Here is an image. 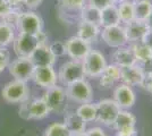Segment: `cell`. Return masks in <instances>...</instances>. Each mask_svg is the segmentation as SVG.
Returning <instances> with one entry per match:
<instances>
[{
  "instance_id": "f546056e",
  "label": "cell",
  "mask_w": 152,
  "mask_h": 136,
  "mask_svg": "<svg viewBox=\"0 0 152 136\" xmlns=\"http://www.w3.org/2000/svg\"><path fill=\"white\" fill-rule=\"evenodd\" d=\"M76 113L82 118L85 123L93 121L96 118V108L95 104L88 102V103H82L76 110Z\"/></svg>"
},
{
  "instance_id": "4316f807",
  "label": "cell",
  "mask_w": 152,
  "mask_h": 136,
  "mask_svg": "<svg viewBox=\"0 0 152 136\" xmlns=\"http://www.w3.org/2000/svg\"><path fill=\"white\" fill-rule=\"evenodd\" d=\"M135 124H136V118L133 113L127 111L126 109H121L113 126L115 129L118 130L124 127H128V126H135Z\"/></svg>"
},
{
  "instance_id": "9c48e42d",
  "label": "cell",
  "mask_w": 152,
  "mask_h": 136,
  "mask_svg": "<svg viewBox=\"0 0 152 136\" xmlns=\"http://www.w3.org/2000/svg\"><path fill=\"white\" fill-rule=\"evenodd\" d=\"M102 41L110 48H121L128 43V40L126 36V32L124 26L121 24L115 26H109V27H103L100 32Z\"/></svg>"
},
{
  "instance_id": "d4e9b609",
  "label": "cell",
  "mask_w": 152,
  "mask_h": 136,
  "mask_svg": "<svg viewBox=\"0 0 152 136\" xmlns=\"http://www.w3.org/2000/svg\"><path fill=\"white\" fill-rule=\"evenodd\" d=\"M117 9H118V14H119L121 23L127 24L135 20L133 0H125V1L117 2Z\"/></svg>"
},
{
  "instance_id": "8fae6325",
  "label": "cell",
  "mask_w": 152,
  "mask_h": 136,
  "mask_svg": "<svg viewBox=\"0 0 152 136\" xmlns=\"http://www.w3.org/2000/svg\"><path fill=\"white\" fill-rule=\"evenodd\" d=\"M32 81L35 84L43 87V89H49L55 85H57L58 75L53 69V66H41V67H35L33 71Z\"/></svg>"
},
{
  "instance_id": "4dcf8cb0",
  "label": "cell",
  "mask_w": 152,
  "mask_h": 136,
  "mask_svg": "<svg viewBox=\"0 0 152 136\" xmlns=\"http://www.w3.org/2000/svg\"><path fill=\"white\" fill-rule=\"evenodd\" d=\"M72 133L64 123H53L45 132V136H70Z\"/></svg>"
},
{
  "instance_id": "d6986e66",
  "label": "cell",
  "mask_w": 152,
  "mask_h": 136,
  "mask_svg": "<svg viewBox=\"0 0 152 136\" xmlns=\"http://www.w3.org/2000/svg\"><path fill=\"white\" fill-rule=\"evenodd\" d=\"M113 61L118 67H128V66L136 65L137 61L134 56L131 47H121L113 53Z\"/></svg>"
},
{
  "instance_id": "83f0119b",
  "label": "cell",
  "mask_w": 152,
  "mask_h": 136,
  "mask_svg": "<svg viewBox=\"0 0 152 136\" xmlns=\"http://www.w3.org/2000/svg\"><path fill=\"white\" fill-rule=\"evenodd\" d=\"M15 31L16 28L7 24L6 22H0V48H6L7 45L13 43L15 40Z\"/></svg>"
},
{
  "instance_id": "d590c367",
  "label": "cell",
  "mask_w": 152,
  "mask_h": 136,
  "mask_svg": "<svg viewBox=\"0 0 152 136\" xmlns=\"http://www.w3.org/2000/svg\"><path fill=\"white\" fill-rule=\"evenodd\" d=\"M136 133L135 126H128L117 130V136H136Z\"/></svg>"
},
{
  "instance_id": "7c38bea8",
  "label": "cell",
  "mask_w": 152,
  "mask_h": 136,
  "mask_svg": "<svg viewBox=\"0 0 152 136\" xmlns=\"http://www.w3.org/2000/svg\"><path fill=\"white\" fill-rule=\"evenodd\" d=\"M65 45H66V55H68L73 60L82 61L86 57V55L92 50L91 43L78 38L77 35L69 38L65 42Z\"/></svg>"
},
{
  "instance_id": "b9f144b4",
  "label": "cell",
  "mask_w": 152,
  "mask_h": 136,
  "mask_svg": "<svg viewBox=\"0 0 152 136\" xmlns=\"http://www.w3.org/2000/svg\"><path fill=\"white\" fill-rule=\"evenodd\" d=\"M142 42L152 48V31H148V33L144 35V38L142 39Z\"/></svg>"
},
{
  "instance_id": "8d00e7d4",
  "label": "cell",
  "mask_w": 152,
  "mask_h": 136,
  "mask_svg": "<svg viewBox=\"0 0 152 136\" xmlns=\"http://www.w3.org/2000/svg\"><path fill=\"white\" fill-rule=\"evenodd\" d=\"M12 12L7 0H0V20H2L8 14Z\"/></svg>"
},
{
  "instance_id": "60d3db41",
  "label": "cell",
  "mask_w": 152,
  "mask_h": 136,
  "mask_svg": "<svg viewBox=\"0 0 152 136\" xmlns=\"http://www.w3.org/2000/svg\"><path fill=\"white\" fill-rule=\"evenodd\" d=\"M26 5L28 7L30 10H33L35 8H38L39 6H41V4L43 2V0H25Z\"/></svg>"
},
{
  "instance_id": "30bf717a",
  "label": "cell",
  "mask_w": 152,
  "mask_h": 136,
  "mask_svg": "<svg viewBox=\"0 0 152 136\" xmlns=\"http://www.w3.org/2000/svg\"><path fill=\"white\" fill-rule=\"evenodd\" d=\"M39 45L40 43L35 34L19 33L17 36H15V40L13 42L14 51L17 55V57H30L32 52Z\"/></svg>"
},
{
  "instance_id": "5b68a950",
  "label": "cell",
  "mask_w": 152,
  "mask_h": 136,
  "mask_svg": "<svg viewBox=\"0 0 152 136\" xmlns=\"http://www.w3.org/2000/svg\"><path fill=\"white\" fill-rule=\"evenodd\" d=\"M66 94L70 100L81 104L91 102L93 99V90L85 78L67 85Z\"/></svg>"
},
{
  "instance_id": "f1b7e54d",
  "label": "cell",
  "mask_w": 152,
  "mask_h": 136,
  "mask_svg": "<svg viewBox=\"0 0 152 136\" xmlns=\"http://www.w3.org/2000/svg\"><path fill=\"white\" fill-rule=\"evenodd\" d=\"M100 20H101V10L100 9L91 6L89 4H86L83 7L82 12H81V20L89 22V23L100 26Z\"/></svg>"
},
{
  "instance_id": "3957f363",
  "label": "cell",
  "mask_w": 152,
  "mask_h": 136,
  "mask_svg": "<svg viewBox=\"0 0 152 136\" xmlns=\"http://www.w3.org/2000/svg\"><path fill=\"white\" fill-rule=\"evenodd\" d=\"M85 77L86 76H85L83 63L80 60H73V59L70 61L65 63L60 67V71L58 74V79L66 86L76 81L84 79Z\"/></svg>"
},
{
  "instance_id": "9a60e30c",
  "label": "cell",
  "mask_w": 152,
  "mask_h": 136,
  "mask_svg": "<svg viewBox=\"0 0 152 136\" xmlns=\"http://www.w3.org/2000/svg\"><path fill=\"white\" fill-rule=\"evenodd\" d=\"M144 78V73L142 71L139 64L128 67H121V81L123 84L128 86L141 85Z\"/></svg>"
},
{
  "instance_id": "ee69618b",
  "label": "cell",
  "mask_w": 152,
  "mask_h": 136,
  "mask_svg": "<svg viewBox=\"0 0 152 136\" xmlns=\"http://www.w3.org/2000/svg\"><path fill=\"white\" fill-rule=\"evenodd\" d=\"M70 136H86V132H80V133H72Z\"/></svg>"
},
{
  "instance_id": "ac0fdd59",
  "label": "cell",
  "mask_w": 152,
  "mask_h": 136,
  "mask_svg": "<svg viewBox=\"0 0 152 136\" xmlns=\"http://www.w3.org/2000/svg\"><path fill=\"white\" fill-rule=\"evenodd\" d=\"M101 32V27L89 22H84V20H80L78 22V26H77V36L81 38L82 40L89 42V43H93L95 42Z\"/></svg>"
},
{
  "instance_id": "4fadbf2b",
  "label": "cell",
  "mask_w": 152,
  "mask_h": 136,
  "mask_svg": "<svg viewBox=\"0 0 152 136\" xmlns=\"http://www.w3.org/2000/svg\"><path fill=\"white\" fill-rule=\"evenodd\" d=\"M66 97H67L66 91L61 86L55 85L52 87L47 89L42 99L45 101L50 112H60L66 101Z\"/></svg>"
},
{
  "instance_id": "74e56055",
  "label": "cell",
  "mask_w": 152,
  "mask_h": 136,
  "mask_svg": "<svg viewBox=\"0 0 152 136\" xmlns=\"http://www.w3.org/2000/svg\"><path fill=\"white\" fill-rule=\"evenodd\" d=\"M141 86L152 94V74H144V78Z\"/></svg>"
},
{
  "instance_id": "ab89813d",
  "label": "cell",
  "mask_w": 152,
  "mask_h": 136,
  "mask_svg": "<svg viewBox=\"0 0 152 136\" xmlns=\"http://www.w3.org/2000/svg\"><path fill=\"white\" fill-rule=\"evenodd\" d=\"M86 132V136H106L103 130L100 127H93V128H90L89 130H85Z\"/></svg>"
},
{
  "instance_id": "2e32d148",
  "label": "cell",
  "mask_w": 152,
  "mask_h": 136,
  "mask_svg": "<svg viewBox=\"0 0 152 136\" xmlns=\"http://www.w3.org/2000/svg\"><path fill=\"white\" fill-rule=\"evenodd\" d=\"M30 59L35 67L41 66H53L56 63V57L51 53L49 45H39L31 53Z\"/></svg>"
},
{
  "instance_id": "ffe728a7",
  "label": "cell",
  "mask_w": 152,
  "mask_h": 136,
  "mask_svg": "<svg viewBox=\"0 0 152 136\" xmlns=\"http://www.w3.org/2000/svg\"><path fill=\"white\" fill-rule=\"evenodd\" d=\"M121 79V67L115 64L107 65L99 76V84L103 89H109Z\"/></svg>"
},
{
  "instance_id": "7a4b0ae2",
  "label": "cell",
  "mask_w": 152,
  "mask_h": 136,
  "mask_svg": "<svg viewBox=\"0 0 152 136\" xmlns=\"http://www.w3.org/2000/svg\"><path fill=\"white\" fill-rule=\"evenodd\" d=\"M1 95L7 103H22L30 97V89L26 82L14 79L4 86Z\"/></svg>"
},
{
  "instance_id": "f6af8a7d",
  "label": "cell",
  "mask_w": 152,
  "mask_h": 136,
  "mask_svg": "<svg viewBox=\"0 0 152 136\" xmlns=\"http://www.w3.org/2000/svg\"><path fill=\"white\" fill-rule=\"evenodd\" d=\"M119 1H125V0H117V2H119ZM134 1V0H133Z\"/></svg>"
},
{
  "instance_id": "d6a6232c",
  "label": "cell",
  "mask_w": 152,
  "mask_h": 136,
  "mask_svg": "<svg viewBox=\"0 0 152 136\" xmlns=\"http://www.w3.org/2000/svg\"><path fill=\"white\" fill-rule=\"evenodd\" d=\"M49 49H50L51 53H52L56 58L64 57V56L66 55V45H65V42L55 41V42H52V43L49 45Z\"/></svg>"
},
{
  "instance_id": "e0dca14e",
  "label": "cell",
  "mask_w": 152,
  "mask_h": 136,
  "mask_svg": "<svg viewBox=\"0 0 152 136\" xmlns=\"http://www.w3.org/2000/svg\"><path fill=\"white\" fill-rule=\"evenodd\" d=\"M124 28H125V32H126L128 43H134V42L142 41L144 35L149 31L148 27H146L145 22L137 20H134L132 22L125 24Z\"/></svg>"
},
{
  "instance_id": "5bb4252c",
  "label": "cell",
  "mask_w": 152,
  "mask_h": 136,
  "mask_svg": "<svg viewBox=\"0 0 152 136\" xmlns=\"http://www.w3.org/2000/svg\"><path fill=\"white\" fill-rule=\"evenodd\" d=\"M114 100L119 105L121 109H129L135 103V93L131 86L126 84H121L116 87L114 92Z\"/></svg>"
},
{
  "instance_id": "52a82bcc",
  "label": "cell",
  "mask_w": 152,
  "mask_h": 136,
  "mask_svg": "<svg viewBox=\"0 0 152 136\" xmlns=\"http://www.w3.org/2000/svg\"><path fill=\"white\" fill-rule=\"evenodd\" d=\"M8 69H9V74L15 79L27 82L32 79L35 66L33 65L30 57H17V59L9 63Z\"/></svg>"
},
{
  "instance_id": "1f68e13d",
  "label": "cell",
  "mask_w": 152,
  "mask_h": 136,
  "mask_svg": "<svg viewBox=\"0 0 152 136\" xmlns=\"http://www.w3.org/2000/svg\"><path fill=\"white\" fill-rule=\"evenodd\" d=\"M7 2L10 7L12 12H15V13L19 14V15L25 13L27 10H30L27 5H26L25 0H7Z\"/></svg>"
},
{
  "instance_id": "836d02e7",
  "label": "cell",
  "mask_w": 152,
  "mask_h": 136,
  "mask_svg": "<svg viewBox=\"0 0 152 136\" xmlns=\"http://www.w3.org/2000/svg\"><path fill=\"white\" fill-rule=\"evenodd\" d=\"M10 63V52L7 48H0V74L6 69Z\"/></svg>"
},
{
  "instance_id": "484cf974",
  "label": "cell",
  "mask_w": 152,
  "mask_h": 136,
  "mask_svg": "<svg viewBox=\"0 0 152 136\" xmlns=\"http://www.w3.org/2000/svg\"><path fill=\"white\" fill-rule=\"evenodd\" d=\"M152 13L151 0H134V16L135 20L145 22Z\"/></svg>"
},
{
  "instance_id": "cb8c5ba5",
  "label": "cell",
  "mask_w": 152,
  "mask_h": 136,
  "mask_svg": "<svg viewBox=\"0 0 152 136\" xmlns=\"http://www.w3.org/2000/svg\"><path fill=\"white\" fill-rule=\"evenodd\" d=\"M64 124L69 129L70 133H80V132H85L86 129V123L76 112H68L65 116Z\"/></svg>"
},
{
  "instance_id": "e575fe53",
  "label": "cell",
  "mask_w": 152,
  "mask_h": 136,
  "mask_svg": "<svg viewBox=\"0 0 152 136\" xmlns=\"http://www.w3.org/2000/svg\"><path fill=\"white\" fill-rule=\"evenodd\" d=\"M86 4L101 10V9L110 6L113 4H117V0H86Z\"/></svg>"
},
{
  "instance_id": "6da1fadb",
  "label": "cell",
  "mask_w": 152,
  "mask_h": 136,
  "mask_svg": "<svg viewBox=\"0 0 152 136\" xmlns=\"http://www.w3.org/2000/svg\"><path fill=\"white\" fill-rule=\"evenodd\" d=\"M86 5V0H58L57 10L60 20L74 24L81 20V12Z\"/></svg>"
},
{
  "instance_id": "603a6c76",
  "label": "cell",
  "mask_w": 152,
  "mask_h": 136,
  "mask_svg": "<svg viewBox=\"0 0 152 136\" xmlns=\"http://www.w3.org/2000/svg\"><path fill=\"white\" fill-rule=\"evenodd\" d=\"M129 47L132 48V51L137 63H145L152 59V48L143 43L142 41L129 43Z\"/></svg>"
},
{
  "instance_id": "7bdbcfd3",
  "label": "cell",
  "mask_w": 152,
  "mask_h": 136,
  "mask_svg": "<svg viewBox=\"0 0 152 136\" xmlns=\"http://www.w3.org/2000/svg\"><path fill=\"white\" fill-rule=\"evenodd\" d=\"M145 24H146L148 30H149V31H152V13L149 15V17L145 20Z\"/></svg>"
},
{
  "instance_id": "277c9868",
  "label": "cell",
  "mask_w": 152,
  "mask_h": 136,
  "mask_svg": "<svg viewBox=\"0 0 152 136\" xmlns=\"http://www.w3.org/2000/svg\"><path fill=\"white\" fill-rule=\"evenodd\" d=\"M16 30L24 34H37L43 30V20L38 13L27 10L19 15Z\"/></svg>"
},
{
  "instance_id": "44dd1931",
  "label": "cell",
  "mask_w": 152,
  "mask_h": 136,
  "mask_svg": "<svg viewBox=\"0 0 152 136\" xmlns=\"http://www.w3.org/2000/svg\"><path fill=\"white\" fill-rule=\"evenodd\" d=\"M27 108H28V116L30 119L41 120L49 116L50 110L43 99H33L27 100Z\"/></svg>"
},
{
  "instance_id": "8992f818",
  "label": "cell",
  "mask_w": 152,
  "mask_h": 136,
  "mask_svg": "<svg viewBox=\"0 0 152 136\" xmlns=\"http://www.w3.org/2000/svg\"><path fill=\"white\" fill-rule=\"evenodd\" d=\"M95 108H96L95 120H98L99 123L103 124L106 126H113L116 117L121 110L119 105L116 103L114 99L101 100L95 104Z\"/></svg>"
},
{
  "instance_id": "ba28073f",
  "label": "cell",
  "mask_w": 152,
  "mask_h": 136,
  "mask_svg": "<svg viewBox=\"0 0 152 136\" xmlns=\"http://www.w3.org/2000/svg\"><path fill=\"white\" fill-rule=\"evenodd\" d=\"M85 76L86 77H99L104 67L107 66V61L104 56L98 50H91L86 55V57L82 60Z\"/></svg>"
},
{
  "instance_id": "f35d334b",
  "label": "cell",
  "mask_w": 152,
  "mask_h": 136,
  "mask_svg": "<svg viewBox=\"0 0 152 136\" xmlns=\"http://www.w3.org/2000/svg\"><path fill=\"white\" fill-rule=\"evenodd\" d=\"M30 99V97H28ZM27 99V100H28ZM27 100H25L24 102H22L20 108H19V117L25 119V120H30V116H28V108H27Z\"/></svg>"
},
{
  "instance_id": "7402d4cb",
  "label": "cell",
  "mask_w": 152,
  "mask_h": 136,
  "mask_svg": "<svg viewBox=\"0 0 152 136\" xmlns=\"http://www.w3.org/2000/svg\"><path fill=\"white\" fill-rule=\"evenodd\" d=\"M121 18L117 9V4H113L110 6L101 9V20H100V27H109V26L119 25Z\"/></svg>"
}]
</instances>
